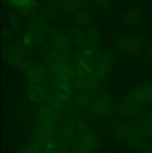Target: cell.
<instances>
[{"label":"cell","mask_w":152,"mask_h":153,"mask_svg":"<svg viewBox=\"0 0 152 153\" xmlns=\"http://www.w3.org/2000/svg\"><path fill=\"white\" fill-rule=\"evenodd\" d=\"M152 102V85L138 87L126 98L122 104V112L128 117L138 114L140 107Z\"/></svg>","instance_id":"1"},{"label":"cell","mask_w":152,"mask_h":153,"mask_svg":"<svg viewBox=\"0 0 152 153\" xmlns=\"http://www.w3.org/2000/svg\"><path fill=\"white\" fill-rule=\"evenodd\" d=\"M142 36L122 35L117 38L116 46L119 51L126 54H134L138 52L143 44Z\"/></svg>","instance_id":"2"},{"label":"cell","mask_w":152,"mask_h":153,"mask_svg":"<svg viewBox=\"0 0 152 153\" xmlns=\"http://www.w3.org/2000/svg\"><path fill=\"white\" fill-rule=\"evenodd\" d=\"M111 105V99L109 95L104 94L94 102L92 104V109L99 116H105L109 111Z\"/></svg>","instance_id":"3"},{"label":"cell","mask_w":152,"mask_h":153,"mask_svg":"<svg viewBox=\"0 0 152 153\" xmlns=\"http://www.w3.org/2000/svg\"><path fill=\"white\" fill-rule=\"evenodd\" d=\"M120 128L121 129L120 131V136L125 137L129 143L135 147L139 148L142 146L138 133L134 128L126 126Z\"/></svg>","instance_id":"4"},{"label":"cell","mask_w":152,"mask_h":153,"mask_svg":"<svg viewBox=\"0 0 152 153\" xmlns=\"http://www.w3.org/2000/svg\"><path fill=\"white\" fill-rule=\"evenodd\" d=\"M140 20L141 13L137 8H130L122 15V20L128 26L136 25L139 23Z\"/></svg>","instance_id":"5"},{"label":"cell","mask_w":152,"mask_h":153,"mask_svg":"<svg viewBox=\"0 0 152 153\" xmlns=\"http://www.w3.org/2000/svg\"><path fill=\"white\" fill-rule=\"evenodd\" d=\"M29 96L31 100L35 102L41 101L44 96L43 89L37 85H32L29 87Z\"/></svg>","instance_id":"6"},{"label":"cell","mask_w":152,"mask_h":153,"mask_svg":"<svg viewBox=\"0 0 152 153\" xmlns=\"http://www.w3.org/2000/svg\"><path fill=\"white\" fill-rule=\"evenodd\" d=\"M96 2L98 7L103 11H111L113 9L112 0H96Z\"/></svg>","instance_id":"7"},{"label":"cell","mask_w":152,"mask_h":153,"mask_svg":"<svg viewBox=\"0 0 152 153\" xmlns=\"http://www.w3.org/2000/svg\"><path fill=\"white\" fill-rule=\"evenodd\" d=\"M31 41V38L29 36H26L23 39V43L26 45H29Z\"/></svg>","instance_id":"8"},{"label":"cell","mask_w":152,"mask_h":153,"mask_svg":"<svg viewBox=\"0 0 152 153\" xmlns=\"http://www.w3.org/2000/svg\"><path fill=\"white\" fill-rule=\"evenodd\" d=\"M53 145L52 144H48L47 145V148L48 149H51L52 148Z\"/></svg>","instance_id":"9"},{"label":"cell","mask_w":152,"mask_h":153,"mask_svg":"<svg viewBox=\"0 0 152 153\" xmlns=\"http://www.w3.org/2000/svg\"><path fill=\"white\" fill-rule=\"evenodd\" d=\"M149 153H152V146L151 147V149H150V152H149Z\"/></svg>","instance_id":"10"},{"label":"cell","mask_w":152,"mask_h":153,"mask_svg":"<svg viewBox=\"0 0 152 153\" xmlns=\"http://www.w3.org/2000/svg\"><path fill=\"white\" fill-rule=\"evenodd\" d=\"M89 51H87L86 52V53L87 52H88V53H89ZM85 53L87 55L91 54V53Z\"/></svg>","instance_id":"11"}]
</instances>
